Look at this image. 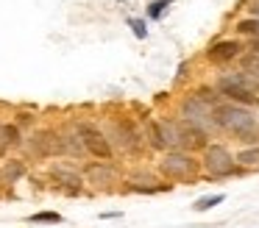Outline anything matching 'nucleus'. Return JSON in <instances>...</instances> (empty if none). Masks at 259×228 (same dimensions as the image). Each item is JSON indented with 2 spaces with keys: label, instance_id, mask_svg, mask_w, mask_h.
<instances>
[{
  "label": "nucleus",
  "instance_id": "1",
  "mask_svg": "<svg viewBox=\"0 0 259 228\" xmlns=\"http://www.w3.org/2000/svg\"><path fill=\"white\" fill-rule=\"evenodd\" d=\"M212 120L218 122L220 128L237 133L242 142H259L256 120H253L251 111L240 109V106H214V109H212Z\"/></svg>",
  "mask_w": 259,
  "mask_h": 228
},
{
  "label": "nucleus",
  "instance_id": "2",
  "mask_svg": "<svg viewBox=\"0 0 259 228\" xmlns=\"http://www.w3.org/2000/svg\"><path fill=\"white\" fill-rule=\"evenodd\" d=\"M220 92L226 95L229 100H234V103H256L259 100V81L251 75H245V72H240V75H229V78H220Z\"/></svg>",
  "mask_w": 259,
  "mask_h": 228
},
{
  "label": "nucleus",
  "instance_id": "3",
  "mask_svg": "<svg viewBox=\"0 0 259 228\" xmlns=\"http://www.w3.org/2000/svg\"><path fill=\"white\" fill-rule=\"evenodd\" d=\"M162 172L170 175V178H190L192 172H195V161H192V156H187V153L170 150V153L164 156V161H162Z\"/></svg>",
  "mask_w": 259,
  "mask_h": 228
},
{
  "label": "nucleus",
  "instance_id": "4",
  "mask_svg": "<svg viewBox=\"0 0 259 228\" xmlns=\"http://www.w3.org/2000/svg\"><path fill=\"white\" fill-rule=\"evenodd\" d=\"M181 114H184V122L206 131L209 122H212V106H209L206 100H201V98H190L184 103V109H181Z\"/></svg>",
  "mask_w": 259,
  "mask_h": 228
},
{
  "label": "nucleus",
  "instance_id": "5",
  "mask_svg": "<svg viewBox=\"0 0 259 228\" xmlns=\"http://www.w3.org/2000/svg\"><path fill=\"white\" fill-rule=\"evenodd\" d=\"M78 136L84 139V148L90 150L92 156H98V159H109V156H112V145H109V139L103 136L98 128L78 125Z\"/></svg>",
  "mask_w": 259,
  "mask_h": 228
},
{
  "label": "nucleus",
  "instance_id": "6",
  "mask_svg": "<svg viewBox=\"0 0 259 228\" xmlns=\"http://www.w3.org/2000/svg\"><path fill=\"white\" fill-rule=\"evenodd\" d=\"M206 170L212 172V175H231L234 172V159H231V153L226 148H209L206 150Z\"/></svg>",
  "mask_w": 259,
  "mask_h": 228
},
{
  "label": "nucleus",
  "instance_id": "7",
  "mask_svg": "<svg viewBox=\"0 0 259 228\" xmlns=\"http://www.w3.org/2000/svg\"><path fill=\"white\" fill-rule=\"evenodd\" d=\"M34 153L36 156H53V153H64V139L56 131H39L34 133Z\"/></svg>",
  "mask_w": 259,
  "mask_h": 228
},
{
  "label": "nucleus",
  "instance_id": "8",
  "mask_svg": "<svg viewBox=\"0 0 259 228\" xmlns=\"http://www.w3.org/2000/svg\"><path fill=\"white\" fill-rule=\"evenodd\" d=\"M181 145H187V148H192V150L203 148V145H206V131L190 125V122H181Z\"/></svg>",
  "mask_w": 259,
  "mask_h": 228
},
{
  "label": "nucleus",
  "instance_id": "9",
  "mask_svg": "<svg viewBox=\"0 0 259 228\" xmlns=\"http://www.w3.org/2000/svg\"><path fill=\"white\" fill-rule=\"evenodd\" d=\"M51 175L56 178L59 184H64L67 189H78V187H81V175H78L75 170H70V167H64V164H56V167L51 170Z\"/></svg>",
  "mask_w": 259,
  "mask_h": 228
},
{
  "label": "nucleus",
  "instance_id": "10",
  "mask_svg": "<svg viewBox=\"0 0 259 228\" xmlns=\"http://www.w3.org/2000/svg\"><path fill=\"white\" fill-rule=\"evenodd\" d=\"M240 50H242L240 42H218L212 50H209V59L212 61H229V59H234Z\"/></svg>",
  "mask_w": 259,
  "mask_h": 228
},
{
  "label": "nucleus",
  "instance_id": "11",
  "mask_svg": "<svg viewBox=\"0 0 259 228\" xmlns=\"http://www.w3.org/2000/svg\"><path fill=\"white\" fill-rule=\"evenodd\" d=\"M159 133H162V142L164 148H176V145H181V125H176V122H159Z\"/></svg>",
  "mask_w": 259,
  "mask_h": 228
},
{
  "label": "nucleus",
  "instance_id": "12",
  "mask_svg": "<svg viewBox=\"0 0 259 228\" xmlns=\"http://www.w3.org/2000/svg\"><path fill=\"white\" fill-rule=\"evenodd\" d=\"M87 175H90L92 184H98V187H103V184H112L114 181V170L109 164H92L90 170H87Z\"/></svg>",
  "mask_w": 259,
  "mask_h": 228
},
{
  "label": "nucleus",
  "instance_id": "13",
  "mask_svg": "<svg viewBox=\"0 0 259 228\" xmlns=\"http://www.w3.org/2000/svg\"><path fill=\"white\" fill-rule=\"evenodd\" d=\"M234 161H240V164H245V167L259 164V148H251V150H242V153H237Z\"/></svg>",
  "mask_w": 259,
  "mask_h": 228
},
{
  "label": "nucleus",
  "instance_id": "14",
  "mask_svg": "<svg viewBox=\"0 0 259 228\" xmlns=\"http://www.w3.org/2000/svg\"><path fill=\"white\" fill-rule=\"evenodd\" d=\"M23 172H25V167L20 164V161H9L6 170H3V175H6V181L12 184V181H17V178L23 175Z\"/></svg>",
  "mask_w": 259,
  "mask_h": 228
},
{
  "label": "nucleus",
  "instance_id": "15",
  "mask_svg": "<svg viewBox=\"0 0 259 228\" xmlns=\"http://www.w3.org/2000/svg\"><path fill=\"white\" fill-rule=\"evenodd\" d=\"M218 203H223V195H209V198H201L192 209L195 211H206V209H212V206H218Z\"/></svg>",
  "mask_w": 259,
  "mask_h": 228
},
{
  "label": "nucleus",
  "instance_id": "16",
  "mask_svg": "<svg viewBox=\"0 0 259 228\" xmlns=\"http://www.w3.org/2000/svg\"><path fill=\"white\" fill-rule=\"evenodd\" d=\"M148 136H151V145L162 150L164 142H162V133H159V122H148Z\"/></svg>",
  "mask_w": 259,
  "mask_h": 228
},
{
  "label": "nucleus",
  "instance_id": "17",
  "mask_svg": "<svg viewBox=\"0 0 259 228\" xmlns=\"http://www.w3.org/2000/svg\"><path fill=\"white\" fill-rule=\"evenodd\" d=\"M237 31L240 33H259V20H242L237 25Z\"/></svg>",
  "mask_w": 259,
  "mask_h": 228
},
{
  "label": "nucleus",
  "instance_id": "18",
  "mask_svg": "<svg viewBox=\"0 0 259 228\" xmlns=\"http://www.w3.org/2000/svg\"><path fill=\"white\" fill-rule=\"evenodd\" d=\"M62 217L56 214V211H42V214H34L31 217V222H59Z\"/></svg>",
  "mask_w": 259,
  "mask_h": 228
},
{
  "label": "nucleus",
  "instance_id": "19",
  "mask_svg": "<svg viewBox=\"0 0 259 228\" xmlns=\"http://www.w3.org/2000/svg\"><path fill=\"white\" fill-rule=\"evenodd\" d=\"M3 133H6V142H9V145H20V131H17V125H3Z\"/></svg>",
  "mask_w": 259,
  "mask_h": 228
},
{
  "label": "nucleus",
  "instance_id": "20",
  "mask_svg": "<svg viewBox=\"0 0 259 228\" xmlns=\"http://www.w3.org/2000/svg\"><path fill=\"white\" fill-rule=\"evenodd\" d=\"M164 6H167V0H159V3H153V6H151V11H148V14H151V17H159Z\"/></svg>",
  "mask_w": 259,
  "mask_h": 228
},
{
  "label": "nucleus",
  "instance_id": "21",
  "mask_svg": "<svg viewBox=\"0 0 259 228\" xmlns=\"http://www.w3.org/2000/svg\"><path fill=\"white\" fill-rule=\"evenodd\" d=\"M6 148H9V142H6V133H3V125H0V156L6 153Z\"/></svg>",
  "mask_w": 259,
  "mask_h": 228
},
{
  "label": "nucleus",
  "instance_id": "22",
  "mask_svg": "<svg viewBox=\"0 0 259 228\" xmlns=\"http://www.w3.org/2000/svg\"><path fill=\"white\" fill-rule=\"evenodd\" d=\"M245 67H248V70H256V75H259V61H256V59H248Z\"/></svg>",
  "mask_w": 259,
  "mask_h": 228
},
{
  "label": "nucleus",
  "instance_id": "23",
  "mask_svg": "<svg viewBox=\"0 0 259 228\" xmlns=\"http://www.w3.org/2000/svg\"><path fill=\"white\" fill-rule=\"evenodd\" d=\"M251 48H253V50H256V53H259V36L253 39V44H251Z\"/></svg>",
  "mask_w": 259,
  "mask_h": 228
},
{
  "label": "nucleus",
  "instance_id": "24",
  "mask_svg": "<svg viewBox=\"0 0 259 228\" xmlns=\"http://www.w3.org/2000/svg\"><path fill=\"white\" fill-rule=\"evenodd\" d=\"M256 17H259V9H256Z\"/></svg>",
  "mask_w": 259,
  "mask_h": 228
}]
</instances>
